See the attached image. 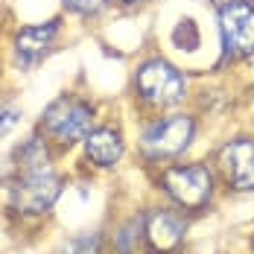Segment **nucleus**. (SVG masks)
Wrapping results in <instances>:
<instances>
[{"instance_id": "5", "label": "nucleus", "mask_w": 254, "mask_h": 254, "mask_svg": "<svg viewBox=\"0 0 254 254\" xmlns=\"http://www.w3.org/2000/svg\"><path fill=\"white\" fill-rule=\"evenodd\" d=\"M193 134H196V123L190 114H170V117H161L146 126L143 137H140V149L152 161L176 158L190 146Z\"/></svg>"}, {"instance_id": "4", "label": "nucleus", "mask_w": 254, "mask_h": 254, "mask_svg": "<svg viewBox=\"0 0 254 254\" xmlns=\"http://www.w3.org/2000/svg\"><path fill=\"white\" fill-rule=\"evenodd\" d=\"M62 193V181L47 170H26V173H15L12 184H9V204L18 213H47L56 199Z\"/></svg>"}, {"instance_id": "2", "label": "nucleus", "mask_w": 254, "mask_h": 254, "mask_svg": "<svg viewBox=\"0 0 254 254\" xmlns=\"http://www.w3.org/2000/svg\"><path fill=\"white\" fill-rule=\"evenodd\" d=\"M91 126H94V108L88 102L76 100V97H62L56 100L44 111L41 117V128L44 134L62 143V146H70L76 140H85L91 134Z\"/></svg>"}, {"instance_id": "11", "label": "nucleus", "mask_w": 254, "mask_h": 254, "mask_svg": "<svg viewBox=\"0 0 254 254\" xmlns=\"http://www.w3.org/2000/svg\"><path fill=\"white\" fill-rule=\"evenodd\" d=\"M137 240H140V222H128L120 228V234H114V249L120 254H134Z\"/></svg>"}, {"instance_id": "12", "label": "nucleus", "mask_w": 254, "mask_h": 254, "mask_svg": "<svg viewBox=\"0 0 254 254\" xmlns=\"http://www.w3.org/2000/svg\"><path fill=\"white\" fill-rule=\"evenodd\" d=\"M62 254H100V234H79L64 246Z\"/></svg>"}, {"instance_id": "7", "label": "nucleus", "mask_w": 254, "mask_h": 254, "mask_svg": "<svg viewBox=\"0 0 254 254\" xmlns=\"http://www.w3.org/2000/svg\"><path fill=\"white\" fill-rule=\"evenodd\" d=\"M216 167H219L228 187L254 190V140L252 137L228 140L216 155Z\"/></svg>"}, {"instance_id": "1", "label": "nucleus", "mask_w": 254, "mask_h": 254, "mask_svg": "<svg viewBox=\"0 0 254 254\" xmlns=\"http://www.w3.org/2000/svg\"><path fill=\"white\" fill-rule=\"evenodd\" d=\"M134 88H137L140 100L155 105V108H170V105L181 102L187 94V82L181 76V70L176 64H170L167 59L143 62L137 76H134Z\"/></svg>"}, {"instance_id": "16", "label": "nucleus", "mask_w": 254, "mask_h": 254, "mask_svg": "<svg viewBox=\"0 0 254 254\" xmlns=\"http://www.w3.org/2000/svg\"><path fill=\"white\" fill-rule=\"evenodd\" d=\"M117 3H123V6H128V3H137V0H117Z\"/></svg>"}, {"instance_id": "8", "label": "nucleus", "mask_w": 254, "mask_h": 254, "mask_svg": "<svg viewBox=\"0 0 254 254\" xmlns=\"http://www.w3.org/2000/svg\"><path fill=\"white\" fill-rule=\"evenodd\" d=\"M184 231H187L184 216L170 207H155L143 219V237L155 254H173L184 240Z\"/></svg>"}, {"instance_id": "14", "label": "nucleus", "mask_w": 254, "mask_h": 254, "mask_svg": "<svg viewBox=\"0 0 254 254\" xmlns=\"http://www.w3.org/2000/svg\"><path fill=\"white\" fill-rule=\"evenodd\" d=\"M18 117H21V111H18L15 105H6V102H0V137H3V134H9V131L15 128Z\"/></svg>"}, {"instance_id": "13", "label": "nucleus", "mask_w": 254, "mask_h": 254, "mask_svg": "<svg viewBox=\"0 0 254 254\" xmlns=\"http://www.w3.org/2000/svg\"><path fill=\"white\" fill-rule=\"evenodd\" d=\"M173 41H176L178 50H193V47H199V29H196V24L193 21H181V24L176 26V32H173Z\"/></svg>"}, {"instance_id": "9", "label": "nucleus", "mask_w": 254, "mask_h": 254, "mask_svg": "<svg viewBox=\"0 0 254 254\" xmlns=\"http://www.w3.org/2000/svg\"><path fill=\"white\" fill-rule=\"evenodd\" d=\"M59 35V21H47V24H38V26H26L15 35V64L18 67H35L44 53L53 47Z\"/></svg>"}, {"instance_id": "6", "label": "nucleus", "mask_w": 254, "mask_h": 254, "mask_svg": "<svg viewBox=\"0 0 254 254\" xmlns=\"http://www.w3.org/2000/svg\"><path fill=\"white\" fill-rule=\"evenodd\" d=\"M219 32L228 59L254 56V6L246 0L219 3Z\"/></svg>"}, {"instance_id": "15", "label": "nucleus", "mask_w": 254, "mask_h": 254, "mask_svg": "<svg viewBox=\"0 0 254 254\" xmlns=\"http://www.w3.org/2000/svg\"><path fill=\"white\" fill-rule=\"evenodd\" d=\"M64 6L79 12V15H97L105 6V0H64Z\"/></svg>"}, {"instance_id": "10", "label": "nucleus", "mask_w": 254, "mask_h": 254, "mask_svg": "<svg viewBox=\"0 0 254 254\" xmlns=\"http://www.w3.org/2000/svg\"><path fill=\"white\" fill-rule=\"evenodd\" d=\"M123 149H126V143H123L120 128H111V126L91 128V134L85 137V155L97 167H114L123 158Z\"/></svg>"}, {"instance_id": "3", "label": "nucleus", "mask_w": 254, "mask_h": 254, "mask_svg": "<svg viewBox=\"0 0 254 254\" xmlns=\"http://www.w3.org/2000/svg\"><path fill=\"white\" fill-rule=\"evenodd\" d=\"M161 184L170 199L184 210H202L213 196V176L202 164H176L161 173Z\"/></svg>"}]
</instances>
